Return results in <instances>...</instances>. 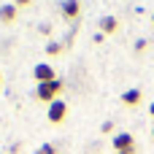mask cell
I'll list each match as a JSON object with an SVG mask.
<instances>
[{
    "mask_svg": "<svg viewBox=\"0 0 154 154\" xmlns=\"http://www.w3.org/2000/svg\"><path fill=\"white\" fill-rule=\"evenodd\" d=\"M60 92H62V81H60V79H54V81L38 84L35 97H38V100H43V103H54V100L60 97Z\"/></svg>",
    "mask_w": 154,
    "mask_h": 154,
    "instance_id": "cell-1",
    "label": "cell"
},
{
    "mask_svg": "<svg viewBox=\"0 0 154 154\" xmlns=\"http://www.w3.org/2000/svg\"><path fill=\"white\" fill-rule=\"evenodd\" d=\"M60 51H62V43H49L46 46V54H51V57H57Z\"/></svg>",
    "mask_w": 154,
    "mask_h": 154,
    "instance_id": "cell-9",
    "label": "cell"
},
{
    "mask_svg": "<svg viewBox=\"0 0 154 154\" xmlns=\"http://www.w3.org/2000/svg\"><path fill=\"white\" fill-rule=\"evenodd\" d=\"M152 135H154V130H152Z\"/></svg>",
    "mask_w": 154,
    "mask_h": 154,
    "instance_id": "cell-15",
    "label": "cell"
},
{
    "mask_svg": "<svg viewBox=\"0 0 154 154\" xmlns=\"http://www.w3.org/2000/svg\"><path fill=\"white\" fill-rule=\"evenodd\" d=\"M79 11H81V3H79V0H65V3H62V14H65V19H76Z\"/></svg>",
    "mask_w": 154,
    "mask_h": 154,
    "instance_id": "cell-5",
    "label": "cell"
},
{
    "mask_svg": "<svg viewBox=\"0 0 154 154\" xmlns=\"http://www.w3.org/2000/svg\"><path fill=\"white\" fill-rule=\"evenodd\" d=\"M35 154H54V146H51V143H43V146H41Z\"/></svg>",
    "mask_w": 154,
    "mask_h": 154,
    "instance_id": "cell-10",
    "label": "cell"
},
{
    "mask_svg": "<svg viewBox=\"0 0 154 154\" xmlns=\"http://www.w3.org/2000/svg\"><path fill=\"white\" fill-rule=\"evenodd\" d=\"M100 130H103V133H111V130H114V122H111V119H108V122H103V125H100Z\"/></svg>",
    "mask_w": 154,
    "mask_h": 154,
    "instance_id": "cell-11",
    "label": "cell"
},
{
    "mask_svg": "<svg viewBox=\"0 0 154 154\" xmlns=\"http://www.w3.org/2000/svg\"><path fill=\"white\" fill-rule=\"evenodd\" d=\"M16 19V5H0V22H14Z\"/></svg>",
    "mask_w": 154,
    "mask_h": 154,
    "instance_id": "cell-7",
    "label": "cell"
},
{
    "mask_svg": "<svg viewBox=\"0 0 154 154\" xmlns=\"http://www.w3.org/2000/svg\"><path fill=\"white\" fill-rule=\"evenodd\" d=\"M122 103H125V106H138V103H141V89H127V92L122 95Z\"/></svg>",
    "mask_w": 154,
    "mask_h": 154,
    "instance_id": "cell-6",
    "label": "cell"
},
{
    "mask_svg": "<svg viewBox=\"0 0 154 154\" xmlns=\"http://www.w3.org/2000/svg\"><path fill=\"white\" fill-rule=\"evenodd\" d=\"M114 30H116V19H114V16H103V19H100V32H103V35H106V32L111 35Z\"/></svg>",
    "mask_w": 154,
    "mask_h": 154,
    "instance_id": "cell-8",
    "label": "cell"
},
{
    "mask_svg": "<svg viewBox=\"0 0 154 154\" xmlns=\"http://www.w3.org/2000/svg\"><path fill=\"white\" fill-rule=\"evenodd\" d=\"M152 24H154V16H152Z\"/></svg>",
    "mask_w": 154,
    "mask_h": 154,
    "instance_id": "cell-14",
    "label": "cell"
},
{
    "mask_svg": "<svg viewBox=\"0 0 154 154\" xmlns=\"http://www.w3.org/2000/svg\"><path fill=\"white\" fill-rule=\"evenodd\" d=\"M30 0H14V5H27Z\"/></svg>",
    "mask_w": 154,
    "mask_h": 154,
    "instance_id": "cell-12",
    "label": "cell"
},
{
    "mask_svg": "<svg viewBox=\"0 0 154 154\" xmlns=\"http://www.w3.org/2000/svg\"><path fill=\"white\" fill-rule=\"evenodd\" d=\"M114 149H116V154H122V152H130V149H135V138L130 135V133H119L114 141Z\"/></svg>",
    "mask_w": 154,
    "mask_h": 154,
    "instance_id": "cell-4",
    "label": "cell"
},
{
    "mask_svg": "<svg viewBox=\"0 0 154 154\" xmlns=\"http://www.w3.org/2000/svg\"><path fill=\"white\" fill-rule=\"evenodd\" d=\"M32 76H35V81L38 84H46V81H54V68L51 65H46V62H41V65H35L32 68Z\"/></svg>",
    "mask_w": 154,
    "mask_h": 154,
    "instance_id": "cell-3",
    "label": "cell"
},
{
    "mask_svg": "<svg viewBox=\"0 0 154 154\" xmlns=\"http://www.w3.org/2000/svg\"><path fill=\"white\" fill-rule=\"evenodd\" d=\"M149 114H152V116H154V103H152V106H149Z\"/></svg>",
    "mask_w": 154,
    "mask_h": 154,
    "instance_id": "cell-13",
    "label": "cell"
},
{
    "mask_svg": "<svg viewBox=\"0 0 154 154\" xmlns=\"http://www.w3.org/2000/svg\"><path fill=\"white\" fill-rule=\"evenodd\" d=\"M65 116H68V106H65V100H54V103H49L46 119H49L51 125H60V122H65Z\"/></svg>",
    "mask_w": 154,
    "mask_h": 154,
    "instance_id": "cell-2",
    "label": "cell"
}]
</instances>
